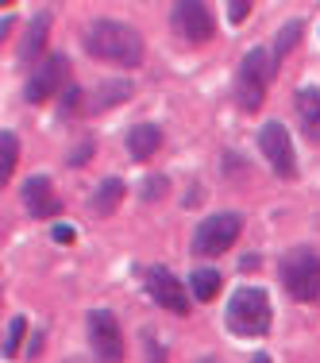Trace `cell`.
Listing matches in <instances>:
<instances>
[{
    "label": "cell",
    "instance_id": "obj_1",
    "mask_svg": "<svg viewBox=\"0 0 320 363\" xmlns=\"http://www.w3.org/2000/svg\"><path fill=\"white\" fill-rule=\"evenodd\" d=\"M85 50L101 62H112V66H132L143 62V35L127 23H116V20H93L85 28Z\"/></svg>",
    "mask_w": 320,
    "mask_h": 363
},
{
    "label": "cell",
    "instance_id": "obj_2",
    "mask_svg": "<svg viewBox=\"0 0 320 363\" xmlns=\"http://www.w3.org/2000/svg\"><path fill=\"white\" fill-rule=\"evenodd\" d=\"M224 321L236 336H263L270 328V298L258 286H239L232 294L228 309H224Z\"/></svg>",
    "mask_w": 320,
    "mask_h": 363
},
{
    "label": "cell",
    "instance_id": "obj_3",
    "mask_svg": "<svg viewBox=\"0 0 320 363\" xmlns=\"http://www.w3.org/2000/svg\"><path fill=\"white\" fill-rule=\"evenodd\" d=\"M274 55H266L263 47H255L251 55H244L239 62V77H236V97H239V108L244 112H255L263 108V97H266V82L274 74Z\"/></svg>",
    "mask_w": 320,
    "mask_h": 363
},
{
    "label": "cell",
    "instance_id": "obj_4",
    "mask_svg": "<svg viewBox=\"0 0 320 363\" xmlns=\"http://www.w3.org/2000/svg\"><path fill=\"white\" fill-rule=\"evenodd\" d=\"M282 282L297 301H316L320 298V255L313 247H293L282 259Z\"/></svg>",
    "mask_w": 320,
    "mask_h": 363
},
{
    "label": "cell",
    "instance_id": "obj_5",
    "mask_svg": "<svg viewBox=\"0 0 320 363\" xmlns=\"http://www.w3.org/2000/svg\"><path fill=\"white\" fill-rule=\"evenodd\" d=\"M239 228H244V220H239L236 213H216V217L201 220L193 228V255H220V252H228V247L236 244Z\"/></svg>",
    "mask_w": 320,
    "mask_h": 363
},
{
    "label": "cell",
    "instance_id": "obj_6",
    "mask_svg": "<svg viewBox=\"0 0 320 363\" xmlns=\"http://www.w3.org/2000/svg\"><path fill=\"white\" fill-rule=\"evenodd\" d=\"M89 344L97 363H124V333H120V321L108 309L89 313Z\"/></svg>",
    "mask_w": 320,
    "mask_h": 363
},
{
    "label": "cell",
    "instance_id": "obj_7",
    "mask_svg": "<svg viewBox=\"0 0 320 363\" xmlns=\"http://www.w3.org/2000/svg\"><path fill=\"white\" fill-rule=\"evenodd\" d=\"M258 147H263L266 162L274 167L278 178H293L297 174V155H293V143H290V132L282 128V120H266L258 128Z\"/></svg>",
    "mask_w": 320,
    "mask_h": 363
},
{
    "label": "cell",
    "instance_id": "obj_8",
    "mask_svg": "<svg viewBox=\"0 0 320 363\" xmlns=\"http://www.w3.org/2000/svg\"><path fill=\"white\" fill-rule=\"evenodd\" d=\"M174 28L189 43H209L216 31L212 8L209 4H174Z\"/></svg>",
    "mask_w": 320,
    "mask_h": 363
},
{
    "label": "cell",
    "instance_id": "obj_9",
    "mask_svg": "<svg viewBox=\"0 0 320 363\" xmlns=\"http://www.w3.org/2000/svg\"><path fill=\"white\" fill-rule=\"evenodd\" d=\"M147 290H151V298L159 301V306H166L170 313H189V294L166 267H151V271H147Z\"/></svg>",
    "mask_w": 320,
    "mask_h": 363
},
{
    "label": "cell",
    "instance_id": "obj_10",
    "mask_svg": "<svg viewBox=\"0 0 320 363\" xmlns=\"http://www.w3.org/2000/svg\"><path fill=\"white\" fill-rule=\"evenodd\" d=\"M66 74H70V62H66V55H50L47 62L35 70V77L28 82V89H23V97L31 101V105H42V101L50 97V93L58 89V85L66 82Z\"/></svg>",
    "mask_w": 320,
    "mask_h": 363
},
{
    "label": "cell",
    "instance_id": "obj_11",
    "mask_svg": "<svg viewBox=\"0 0 320 363\" xmlns=\"http://www.w3.org/2000/svg\"><path fill=\"white\" fill-rule=\"evenodd\" d=\"M23 205H28L31 217H55L58 209H62V201L55 197V186H50V178H28L23 182Z\"/></svg>",
    "mask_w": 320,
    "mask_h": 363
},
{
    "label": "cell",
    "instance_id": "obj_12",
    "mask_svg": "<svg viewBox=\"0 0 320 363\" xmlns=\"http://www.w3.org/2000/svg\"><path fill=\"white\" fill-rule=\"evenodd\" d=\"M297 116H301V128H305L309 140L320 143V89L313 85H305V89H297Z\"/></svg>",
    "mask_w": 320,
    "mask_h": 363
},
{
    "label": "cell",
    "instance_id": "obj_13",
    "mask_svg": "<svg viewBox=\"0 0 320 363\" xmlns=\"http://www.w3.org/2000/svg\"><path fill=\"white\" fill-rule=\"evenodd\" d=\"M162 143V132L154 124H135L132 132H127V155L132 159H151L154 151H159Z\"/></svg>",
    "mask_w": 320,
    "mask_h": 363
},
{
    "label": "cell",
    "instance_id": "obj_14",
    "mask_svg": "<svg viewBox=\"0 0 320 363\" xmlns=\"http://www.w3.org/2000/svg\"><path fill=\"white\" fill-rule=\"evenodd\" d=\"M120 201H124V182H120V178H105V182H101V189L89 197V213H93V217H108V213H116Z\"/></svg>",
    "mask_w": 320,
    "mask_h": 363
},
{
    "label": "cell",
    "instance_id": "obj_15",
    "mask_svg": "<svg viewBox=\"0 0 320 363\" xmlns=\"http://www.w3.org/2000/svg\"><path fill=\"white\" fill-rule=\"evenodd\" d=\"M189 290H193L201 301H212L216 290H220V271H212V267H201V271H193V279H189Z\"/></svg>",
    "mask_w": 320,
    "mask_h": 363
},
{
    "label": "cell",
    "instance_id": "obj_16",
    "mask_svg": "<svg viewBox=\"0 0 320 363\" xmlns=\"http://www.w3.org/2000/svg\"><path fill=\"white\" fill-rule=\"evenodd\" d=\"M124 97H132V82H105L97 89V97H93V108L105 112V108H112L116 101H124Z\"/></svg>",
    "mask_w": 320,
    "mask_h": 363
},
{
    "label": "cell",
    "instance_id": "obj_17",
    "mask_svg": "<svg viewBox=\"0 0 320 363\" xmlns=\"http://www.w3.org/2000/svg\"><path fill=\"white\" fill-rule=\"evenodd\" d=\"M47 23H50V16H47V12H42L39 20L31 23L28 43H23V50H20V58H23V62H31V58H35L39 50H42V43H47Z\"/></svg>",
    "mask_w": 320,
    "mask_h": 363
},
{
    "label": "cell",
    "instance_id": "obj_18",
    "mask_svg": "<svg viewBox=\"0 0 320 363\" xmlns=\"http://www.w3.org/2000/svg\"><path fill=\"white\" fill-rule=\"evenodd\" d=\"M16 159H20V143H16V132H0V182L12 178Z\"/></svg>",
    "mask_w": 320,
    "mask_h": 363
},
{
    "label": "cell",
    "instance_id": "obj_19",
    "mask_svg": "<svg viewBox=\"0 0 320 363\" xmlns=\"http://www.w3.org/2000/svg\"><path fill=\"white\" fill-rule=\"evenodd\" d=\"M297 39H301V23H297V20L285 23L278 35H274V62H282V58L293 50V43H297Z\"/></svg>",
    "mask_w": 320,
    "mask_h": 363
},
{
    "label": "cell",
    "instance_id": "obj_20",
    "mask_svg": "<svg viewBox=\"0 0 320 363\" xmlns=\"http://www.w3.org/2000/svg\"><path fill=\"white\" fill-rule=\"evenodd\" d=\"M23 317H12V325H8V336H4V359H12L16 352H20V340H23Z\"/></svg>",
    "mask_w": 320,
    "mask_h": 363
},
{
    "label": "cell",
    "instance_id": "obj_21",
    "mask_svg": "<svg viewBox=\"0 0 320 363\" xmlns=\"http://www.w3.org/2000/svg\"><path fill=\"white\" fill-rule=\"evenodd\" d=\"M159 194H166V178H147L143 182V197L147 201H159Z\"/></svg>",
    "mask_w": 320,
    "mask_h": 363
},
{
    "label": "cell",
    "instance_id": "obj_22",
    "mask_svg": "<svg viewBox=\"0 0 320 363\" xmlns=\"http://www.w3.org/2000/svg\"><path fill=\"white\" fill-rule=\"evenodd\" d=\"M247 12H251L247 0H232V4H228V20H232V23H244V20H247Z\"/></svg>",
    "mask_w": 320,
    "mask_h": 363
},
{
    "label": "cell",
    "instance_id": "obj_23",
    "mask_svg": "<svg viewBox=\"0 0 320 363\" xmlns=\"http://www.w3.org/2000/svg\"><path fill=\"white\" fill-rule=\"evenodd\" d=\"M77 105H81V89L74 85V89L62 97V116H74V112H77Z\"/></svg>",
    "mask_w": 320,
    "mask_h": 363
},
{
    "label": "cell",
    "instance_id": "obj_24",
    "mask_svg": "<svg viewBox=\"0 0 320 363\" xmlns=\"http://www.w3.org/2000/svg\"><path fill=\"white\" fill-rule=\"evenodd\" d=\"M50 236H55L58 244H74V228H70V224H55V232H50Z\"/></svg>",
    "mask_w": 320,
    "mask_h": 363
},
{
    "label": "cell",
    "instance_id": "obj_25",
    "mask_svg": "<svg viewBox=\"0 0 320 363\" xmlns=\"http://www.w3.org/2000/svg\"><path fill=\"white\" fill-rule=\"evenodd\" d=\"M89 151H93V143H81V147H77V151H74V167H77V162H85V159H89Z\"/></svg>",
    "mask_w": 320,
    "mask_h": 363
},
{
    "label": "cell",
    "instance_id": "obj_26",
    "mask_svg": "<svg viewBox=\"0 0 320 363\" xmlns=\"http://www.w3.org/2000/svg\"><path fill=\"white\" fill-rule=\"evenodd\" d=\"M239 267H244V271H255V267H258V255H244V259H239Z\"/></svg>",
    "mask_w": 320,
    "mask_h": 363
},
{
    "label": "cell",
    "instance_id": "obj_27",
    "mask_svg": "<svg viewBox=\"0 0 320 363\" xmlns=\"http://www.w3.org/2000/svg\"><path fill=\"white\" fill-rule=\"evenodd\" d=\"M201 363H216V359H201Z\"/></svg>",
    "mask_w": 320,
    "mask_h": 363
}]
</instances>
